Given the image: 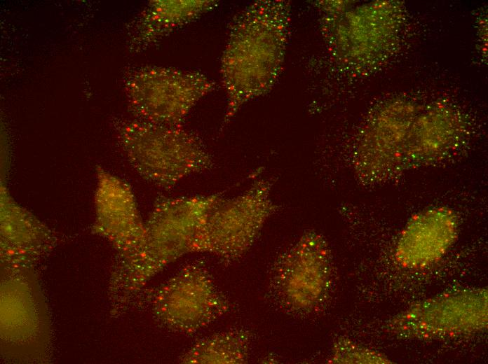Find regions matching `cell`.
Returning a JSON list of instances; mask_svg holds the SVG:
<instances>
[{
    "label": "cell",
    "mask_w": 488,
    "mask_h": 364,
    "mask_svg": "<svg viewBox=\"0 0 488 364\" xmlns=\"http://www.w3.org/2000/svg\"><path fill=\"white\" fill-rule=\"evenodd\" d=\"M279 4L259 1L233 20L221 62L227 94L224 127L247 102L265 93L277 76L283 48Z\"/></svg>",
    "instance_id": "1"
},
{
    "label": "cell",
    "mask_w": 488,
    "mask_h": 364,
    "mask_svg": "<svg viewBox=\"0 0 488 364\" xmlns=\"http://www.w3.org/2000/svg\"><path fill=\"white\" fill-rule=\"evenodd\" d=\"M223 197L209 195L156 198L142 241L123 257L121 281L124 290L138 289L151 275L191 253L194 240L207 213Z\"/></svg>",
    "instance_id": "2"
},
{
    "label": "cell",
    "mask_w": 488,
    "mask_h": 364,
    "mask_svg": "<svg viewBox=\"0 0 488 364\" xmlns=\"http://www.w3.org/2000/svg\"><path fill=\"white\" fill-rule=\"evenodd\" d=\"M115 127L133 168L161 188L171 189L184 177L213 167L203 141L182 125L121 119Z\"/></svg>",
    "instance_id": "3"
},
{
    "label": "cell",
    "mask_w": 488,
    "mask_h": 364,
    "mask_svg": "<svg viewBox=\"0 0 488 364\" xmlns=\"http://www.w3.org/2000/svg\"><path fill=\"white\" fill-rule=\"evenodd\" d=\"M273 182V178L259 179L240 195L223 197L205 215L191 253H210L224 262L240 259L278 209L270 197Z\"/></svg>",
    "instance_id": "4"
},
{
    "label": "cell",
    "mask_w": 488,
    "mask_h": 364,
    "mask_svg": "<svg viewBox=\"0 0 488 364\" xmlns=\"http://www.w3.org/2000/svg\"><path fill=\"white\" fill-rule=\"evenodd\" d=\"M331 282V254L327 241L316 231H309L275 261L269 294L284 311L305 315L324 304Z\"/></svg>",
    "instance_id": "5"
},
{
    "label": "cell",
    "mask_w": 488,
    "mask_h": 364,
    "mask_svg": "<svg viewBox=\"0 0 488 364\" xmlns=\"http://www.w3.org/2000/svg\"><path fill=\"white\" fill-rule=\"evenodd\" d=\"M125 87L136 119L182 125L193 107L217 85L198 71L147 66L131 71Z\"/></svg>",
    "instance_id": "6"
},
{
    "label": "cell",
    "mask_w": 488,
    "mask_h": 364,
    "mask_svg": "<svg viewBox=\"0 0 488 364\" xmlns=\"http://www.w3.org/2000/svg\"><path fill=\"white\" fill-rule=\"evenodd\" d=\"M152 310L167 330L192 335L226 314L230 303L198 261L180 268L151 298Z\"/></svg>",
    "instance_id": "7"
},
{
    "label": "cell",
    "mask_w": 488,
    "mask_h": 364,
    "mask_svg": "<svg viewBox=\"0 0 488 364\" xmlns=\"http://www.w3.org/2000/svg\"><path fill=\"white\" fill-rule=\"evenodd\" d=\"M487 289L458 290L412 305L392 318L388 328L414 339L468 335L487 328Z\"/></svg>",
    "instance_id": "8"
},
{
    "label": "cell",
    "mask_w": 488,
    "mask_h": 364,
    "mask_svg": "<svg viewBox=\"0 0 488 364\" xmlns=\"http://www.w3.org/2000/svg\"><path fill=\"white\" fill-rule=\"evenodd\" d=\"M456 215L445 206L432 207L410 218L398 237L395 256L408 269H419L439 260L457 238Z\"/></svg>",
    "instance_id": "9"
},
{
    "label": "cell",
    "mask_w": 488,
    "mask_h": 364,
    "mask_svg": "<svg viewBox=\"0 0 488 364\" xmlns=\"http://www.w3.org/2000/svg\"><path fill=\"white\" fill-rule=\"evenodd\" d=\"M95 200L102 229L122 256L141 244L144 225L139 218L135 197L128 183L102 168H97Z\"/></svg>",
    "instance_id": "10"
},
{
    "label": "cell",
    "mask_w": 488,
    "mask_h": 364,
    "mask_svg": "<svg viewBox=\"0 0 488 364\" xmlns=\"http://www.w3.org/2000/svg\"><path fill=\"white\" fill-rule=\"evenodd\" d=\"M214 0H159L151 1L137 21L133 42L144 46L173 33L212 10Z\"/></svg>",
    "instance_id": "11"
},
{
    "label": "cell",
    "mask_w": 488,
    "mask_h": 364,
    "mask_svg": "<svg viewBox=\"0 0 488 364\" xmlns=\"http://www.w3.org/2000/svg\"><path fill=\"white\" fill-rule=\"evenodd\" d=\"M251 332L234 328L215 333L196 341L179 358L187 364H242L247 363Z\"/></svg>",
    "instance_id": "12"
},
{
    "label": "cell",
    "mask_w": 488,
    "mask_h": 364,
    "mask_svg": "<svg viewBox=\"0 0 488 364\" xmlns=\"http://www.w3.org/2000/svg\"><path fill=\"white\" fill-rule=\"evenodd\" d=\"M330 363H390L384 355L355 344L348 339H339L334 343Z\"/></svg>",
    "instance_id": "13"
}]
</instances>
